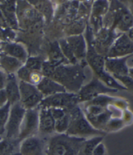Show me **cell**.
<instances>
[{"label": "cell", "mask_w": 133, "mask_h": 155, "mask_svg": "<svg viewBox=\"0 0 133 155\" xmlns=\"http://www.w3.org/2000/svg\"><path fill=\"white\" fill-rule=\"evenodd\" d=\"M61 84L68 92L77 94L85 79L84 67L79 63H67L55 67L49 77Z\"/></svg>", "instance_id": "6da1fadb"}, {"label": "cell", "mask_w": 133, "mask_h": 155, "mask_svg": "<svg viewBox=\"0 0 133 155\" xmlns=\"http://www.w3.org/2000/svg\"><path fill=\"white\" fill-rule=\"evenodd\" d=\"M86 138L67 134H55L45 143L44 155H78Z\"/></svg>", "instance_id": "7a4b0ae2"}, {"label": "cell", "mask_w": 133, "mask_h": 155, "mask_svg": "<svg viewBox=\"0 0 133 155\" xmlns=\"http://www.w3.org/2000/svg\"><path fill=\"white\" fill-rule=\"evenodd\" d=\"M106 28L126 33L133 27V18L130 9L118 1L111 2L106 15Z\"/></svg>", "instance_id": "3957f363"}, {"label": "cell", "mask_w": 133, "mask_h": 155, "mask_svg": "<svg viewBox=\"0 0 133 155\" xmlns=\"http://www.w3.org/2000/svg\"><path fill=\"white\" fill-rule=\"evenodd\" d=\"M70 115V124L66 134L75 137L84 138L104 136L105 132L95 129L86 119L82 109L77 106L68 111Z\"/></svg>", "instance_id": "277c9868"}, {"label": "cell", "mask_w": 133, "mask_h": 155, "mask_svg": "<svg viewBox=\"0 0 133 155\" xmlns=\"http://www.w3.org/2000/svg\"><path fill=\"white\" fill-rule=\"evenodd\" d=\"M77 94L61 92L44 97L38 107L58 108L70 111L78 105Z\"/></svg>", "instance_id": "5b68a950"}, {"label": "cell", "mask_w": 133, "mask_h": 155, "mask_svg": "<svg viewBox=\"0 0 133 155\" xmlns=\"http://www.w3.org/2000/svg\"><path fill=\"white\" fill-rule=\"evenodd\" d=\"M118 90L108 87L98 78L94 77L88 84L82 86L77 95L79 103L88 102L100 95L115 93Z\"/></svg>", "instance_id": "8992f818"}, {"label": "cell", "mask_w": 133, "mask_h": 155, "mask_svg": "<svg viewBox=\"0 0 133 155\" xmlns=\"http://www.w3.org/2000/svg\"><path fill=\"white\" fill-rule=\"evenodd\" d=\"M25 111V108L20 102L11 106L5 127L6 138L18 139Z\"/></svg>", "instance_id": "52a82bcc"}, {"label": "cell", "mask_w": 133, "mask_h": 155, "mask_svg": "<svg viewBox=\"0 0 133 155\" xmlns=\"http://www.w3.org/2000/svg\"><path fill=\"white\" fill-rule=\"evenodd\" d=\"M19 89L20 103L25 110L38 107L44 98L36 86L25 82L19 81Z\"/></svg>", "instance_id": "ba28073f"}, {"label": "cell", "mask_w": 133, "mask_h": 155, "mask_svg": "<svg viewBox=\"0 0 133 155\" xmlns=\"http://www.w3.org/2000/svg\"><path fill=\"white\" fill-rule=\"evenodd\" d=\"M38 114L39 109L38 107L26 110L18 138L20 142L24 139L36 136L38 133Z\"/></svg>", "instance_id": "9c48e42d"}, {"label": "cell", "mask_w": 133, "mask_h": 155, "mask_svg": "<svg viewBox=\"0 0 133 155\" xmlns=\"http://www.w3.org/2000/svg\"><path fill=\"white\" fill-rule=\"evenodd\" d=\"M121 34V33L116 31L106 28V27H102L97 32V35L94 38L95 51L99 54L100 53V54L102 56H103V54L105 53L107 56L114 40Z\"/></svg>", "instance_id": "30bf717a"}, {"label": "cell", "mask_w": 133, "mask_h": 155, "mask_svg": "<svg viewBox=\"0 0 133 155\" xmlns=\"http://www.w3.org/2000/svg\"><path fill=\"white\" fill-rule=\"evenodd\" d=\"M133 54V42L126 33H121L114 40L105 58H120Z\"/></svg>", "instance_id": "8fae6325"}, {"label": "cell", "mask_w": 133, "mask_h": 155, "mask_svg": "<svg viewBox=\"0 0 133 155\" xmlns=\"http://www.w3.org/2000/svg\"><path fill=\"white\" fill-rule=\"evenodd\" d=\"M45 143L44 138L37 135L22 140L19 145V151L22 155H44Z\"/></svg>", "instance_id": "7c38bea8"}, {"label": "cell", "mask_w": 133, "mask_h": 155, "mask_svg": "<svg viewBox=\"0 0 133 155\" xmlns=\"http://www.w3.org/2000/svg\"><path fill=\"white\" fill-rule=\"evenodd\" d=\"M39 109L38 133L42 136L52 134L55 132V120L49 108L38 107Z\"/></svg>", "instance_id": "4fadbf2b"}, {"label": "cell", "mask_w": 133, "mask_h": 155, "mask_svg": "<svg viewBox=\"0 0 133 155\" xmlns=\"http://www.w3.org/2000/svg\"><path fill=\"white\" fill-rule=\"evenodd\" d=\"M131 55L120 58H105V71L112 76L128 75L129 68H128L127 62L128 58Z\"/></svg>", "instance_id": "5bb4252c"}, {"label": "cell", "mask_w": 133, "mask_h": 155, "mask_svg": "<svg viewBox=\"0 0 133 155\" xmlns=\"http://www.w3.org/2000/svg\"><path fill=\"white\" fill-rule=\"evenodd\" d=\"M0 53L15 58L24 64L29 57L25 47L19 43L5 42L1 44Z\"/></svg>", "instance_id": "9a60e30c"}, {"label": "cell", "mask_w": 133, "mask_h": 155, "mask_svg": "<svg viewBox=\"0 0 133 155\" xmlns=\"http://www.w3.org/2000/svg\"><path fill=\"white\" fill-rule=\"evenodd\" d=\"M66 40L78 62L83 61L87 51V44L84 36L81 34L70 35Z\"/></svg>", "instance_id": "2e32d148"}, {"label": "cell", "mask_w": 133, "mask_h": 155, "mask_svg": "<svg viewBox=\"0 0 133 155\" xmlns=\"http://www.w3.org/2000/svg\"><path fill=\"white\" fill-rule=\"evenodd\" d=\"M36 88L42 94L44 97L58 93L66 92V89L61 84L48 77H44L38 84L36 86Z\"/></svg>", "instance_id": "e0dca14e"}, {"label": "cell", "mask_w": 133, "mask_h": 155, "mask_svg": "<svg viewBox=\"0 0 133 155\" xmlns=\"http://www.w3.org/2000/svg\"><path fill=\"white\" fill-rule=\"evenodd\" d=\"M7 96L8 103L11 106L19 103L20 101V95L19 89V82L18 81L15 74H8L7 82L5 88Z\"/></svg>", "instance_id": "ac0fdd59"}, {"label": "cell", "mask_w": 133, "mask_h": 155, "mask_svg": "<svg viewBox=\"0 0 133 155\" xmlns=\"http://www.w3.org/2000/svg\"><path fill=\"white\" fill-rule=\"evenodd\" d=\"M110 4L107 1H97L95 2L93 5L92 11H91V18H92L93 25L96 28V32L99 31V25L101 28V27L102 16L106 15L108 11Z\"/></svg>", "instance_id": "d6986e66"}, {"label": "cell", "mask_w": 133, "mask_h": 155, "mask_svg": "<svg viewBox=\"0 0 133 155\" xmlns=\"http://www.w3.org/2000/svg\"><path fill=\"white\" fill-rule=\"evenodd\" d=\"M23 66L24 64L15 58L3 54L0 55V68L7 74H15Z\"/></svg>", "instance_id": "ffe728a7"}, {"label": "cell", "mask_w": 133, "mask_h": 155, "mask_svg": "<svg viewBox=\"0 0 133 155\" xmlns=\"http://www.w3.org/2000/svg\"><path fill=\"white\" fill-rule=\"evenodd\" d=\"M55 68L63 64L69 63L61 51L58 42H55L50 45L49 50V60L48 61Z\"/></svg>", "instance_id": "44dd1931"}, {"label": "cell", "mask_w": 133, "mask_h": 155, "mask_svg": "<svg viewBox=\"0 0 133 155\" xmlns=\"http://www.w3.org/2000/svg\"><path fill=\"white\" fill-rule=\"evenodd\" d=\"M3 4L0 5V8L5 16L6 20L14 29L17 28L18 23L15 16V2H3Z\"/></svg>", "instance_id": "7402d4cb"}, {"label": "cell", "mask_w": 133, "mask_h": 155, "mask_svg": "<svg viewBox=\"0 0 133 155\" xmlns=\"http://www.w3.org/2000/svg\"><path fill=\"white\" fill-rule=\"evenodd\" d=\"M20 142L18 139L5 138L0 141V155H14L19 151Z\"/></svg>", "instance_id": "603a6c76"}, {"label": "cell", "mask_w": 133, "mask_h": 155, "mask_svg": "<svg viewBox=\"0 0 133 155\" xmlns=\"http://www.w3.org/2000/svg\"><path fill=\"white\" fill-rule=\"evenodd\" d=\"M103 136H98L91 137L89 139H86L82 143L78 155H92L95 147L103 142Z\"/></svg>", "instance_id": "cb8c5ba5"}, {"label": "cell", "mask_w": 133, "mask_h": 155, "mask_svg": "<svg viewBox=\"0 0 133 155\" xmlns=\"http://www.w3.org/2000/svg\"><path fill=\"white\" fill-rule=\"evenodd\" d=\"M58 42L63 55L65 56L69 63L72 64L79 63L66 39H61Z\"/></svg>", "instance_id": "d4e9b609"}, {"label": "cell", "mask_w": 133, "mask_h": 155, "mask_svg": "<svg viewBox=\"0 0 133 155\" xmlns=\"http://www.w3.org/2000/svg\"><path fill=\"white\" fill-rule=\"evenodd\" d=\"M44 62V59L41 57H29L27 58L24 66L31 71L41 72Z\"/></svg>", "instance_id": "484cf974"}, {"label": "cell", "mask_w": 133, "mask_h": 155, "mask_svg": "<svg viewBox=\"0 0 133 155\" xmlns=\"http://www.w3.org/2000/svg\"><path fill=\"white\" fill-rule=\"evenodd\" d=\"M70 124V115L68 111L66 114L55 121V132L56 134H65Z\"/></svg>", "instance_id": "4316f807"}, {"label": "cell", "mask_w": 133, "mask_h": 155, "mask_svg": "<svg viewBox=\"0 0 133 155\" xmlns=\"http://www.w3.org/2000/svg\"><path fill=\"white\" fill-rule=\"evenodd\" d=\"M11 104L8 103L2 108H0V136L5 133V127L8 120Z\"/></svg>", "instance_id": "83f0119b"}, {"label": "cell", "mask_w": 133, "mask_h": 155, "mask_svg": "<svg viewBox=\"0 0 133 155\" xmlns=\"http://www.w3.org/2000/svg\"><path fill=\"white\" fill-rule=\"evenodd\" d=\"M36 4H32L35 6V7L41 13H42L45 16V18L48 19L52 16L53 13V8L52 7V5L49 2H32Z\"/></svg>", "instance_id": "f1b7e54d"}, {"label": "cell", "mask_w": 133, "mask_h": 155, "mask_svg": "<svg viewBox=\"0 0 133 155\" xmlns=\"http://www.w3.org/2000/svg\"><path fill=\"white\" fill-rule=\"evenodd\" d=\"M117 81L124 86L127 90H129L133 93V79L129 75H114Z\"/></svg>", "instance_id": "f546056e"}, {"label": "cell", "mask_w": 133, "mask_h": 155, "mask_svg": "<svg viewBox=\"0 0 133 155\" xmlns=\"http://www.w3.org/2000/svg\"><path fill=\"white\" fill-rule=\"evenodd\" d=\"M49 108L50 111H51L52 114L55 120V121L65 116L68 112L62 108Z\"/></svg>", "instance_id": "4dcf8cb0"}, {"label": "cell", "mask_w": 133, "mask_h": 155, "mask_svg": "<svg viewBox=\"0 0 133 155\" xmlns=\"http://www.w3.org/2000/svg\"><path fill=\"white\" fill-rule=\"evenodd\" d=\"M92 155H107V150L105 144L101 142L95 147Z\"/></svg>", "instance_id": "1f68e13d"}, {"label": "cell", "mask_w": 133, "mask_h": 155, "mask_svg": "<svg viewBox=\"0 0 133 155\" xmlns=\"http://www.w3.org/2000/svg\"><path fill=\"white\" fill-rule=\"evenodd\" d=\"M8 74L4 71L2 68H0V90H3L5 88L7 82Z\"/></svg>", "instance_id": "d6a6232c"}, {"label": "cell", "mask_w": 133, "mask_h": 155, "mask_svg": "<svg viewBox=\"0 0 133 155\" xmlns=\"http://www.w3.org/2000/svg\"><path fill=\"white\" fill-rule=\"evenodd\" d=\"M8 103V99L5 89L0 90V108H2Z\"/></svg>", "instance_id": "836d02e7"}, {"label": "cell", "mask_w": 133, "mask_h": 155, "mask_svg": "<svg viewBox=\"0 0 133 155\" xmlns=\"http://www.w3.org/2000/svg\"><path fill=\"white\" fill-rule=\"evenodd\" d=\"M126 34L127 35V36H129V38L133 42V27L131 28L129 31L126 33Z\"/></svg>", "instance_id": "e575fe53"}, {"label": "cell", "mask_w": 133, "mask_h": 155, "mask_svg": "<svg viewBox=\"0 0 133 155\" xmlns=\"http://www.w3.org/2000/svg\"><path fill=\"white\" fill-rule=\"evenodd\" d=\"M128 75L133 79V66L129 68V72H128Z\"/></svg>", "instance_id": "d590c367"}, {"label": "cell", "mask_w": 133, "mask_h": 155, "mask_svg": "<svg viewBox=\"0 0 133 155\" xmlns=\"http://www.w3.org/2000/svg\"><path fill=\"white\" fill-rule=\"evenodd\" d=\"M131 11V13H132V18H133V7L132 8V9H130Z\"/></svg>", "instance_id": "8d00e7d4"}, {"label": "cell", "mask_w": 133, "mask_h": 155, "mask_svg": "<svg viewBox=\"0 0 133 155\" xmlns=\"http://www.w3.org/2000/svg\"><path fill=\"white\" fill-rule=\"evenodd\" d=\"M0 55H1V53H0Z\"/></svg>", "instance_id": "74e56055"}]
</instances>
